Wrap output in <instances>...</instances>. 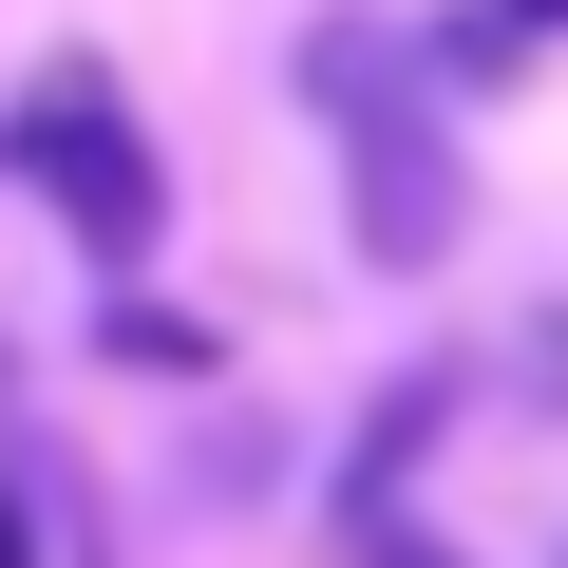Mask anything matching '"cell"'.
Returning a JSON list of instances; mask_svg holds the SVG:
<instances>
[{"mask_svg":"<svg viewBox=\"0 0 568 568\" xmlns=\"http://www.w3.org/2000/svg\"><path fill=\"white\" fill-rule=\"evenodd\" d=\"M0 568H39V493H0Z\"/></svg>","mask_w":568,"mask_h":568,"instance_id":"5b68a950","label":"cell"},{"mask_svg":"<svg viewBox=\"0 0 568 568\" xmlns=\"http://www.w3.org/2000/svg\"><path fill=\"white\" fill-rule=\"evenodd\" d=\"M511 20H530V39H568V0H511Z\"/></svg>","mask_w":568,"mask_h":568,"instance_id":"8992f818","label":"cell"},{"mask_svg":"<svg viewBox=\"0 0 568 568\" xmlns=\"http://www.w3.org/2000/svg\"><path fill=\"white\" fill-rule=\"evenodd\" d=\"M114 361H133V379H209L227 342H209V323H171V304H114Z\"/></svg>","mask_w":568,"mask_h":568,"instance_id":"3957f363","label":"cell"},{"mask_svg":"<svg viewBox=\"0 0 568 568\" xmlns=\"http://www.w3.org/2000/svg\"><path fill=\"white\" fill-rule=\"evenodd\" d=\"M0 171H20L58 227H77V265H152V227H171V171H152V133H133V95H114V58H39L20 77V114H0Z\"/></svg>","mask_w":568,"mask_h":568,"instance_id":"7a4b0ae2","label":"cell"},{"mask_svg":"<svg viewBox=\"0 0 568 568\" xmlns=\"http://www.w3.org/2000/svg\"><path fill=\"white\" fill-rule=\"evenodd\" d=\"M361 568H455V549L436 530H361Z\"/></svg>","mask_w":568,"mask_h":568,"instance_id":"277c9868","label":"cell"},{"mask_svg":"<svg viewBox=\"0 0 568 568\" xmlns=\"http://www.w3.org/2000/svg\"><path fill=\"white\" fill-rule=\"evenodd\" d=\"M304 95L342 133V227L379 284H436L455 227H474V152H455V77L379 20H304Z\"/></svg>","mask_w":568,"mask_h":568,"instance_id":"6da1fadb","label":"cell"}]
</instances>
